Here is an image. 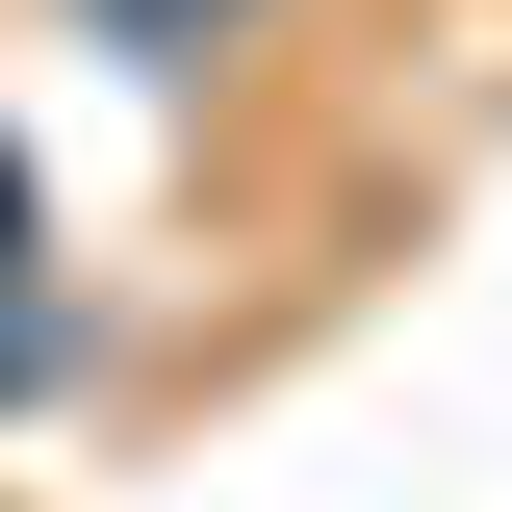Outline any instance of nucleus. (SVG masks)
Returning a JSON list of instances; mask_svg holds the SVG:
<instances>
[{
	"label": "nucleus",
	"mask_w": 512,
	"mask_h": 512,
	"mask_svg": "<svg viewBox=\"0 0 512 512\" xmlns=\"http://www.w3.org/2000/svg\"><path fill=\"white\" fill-rule=\"evenodd\" d=\"M128 52H231V26H282V0H103Z\"/></svg>",
	"instance_id": "obj_1"
}]
</instances>
